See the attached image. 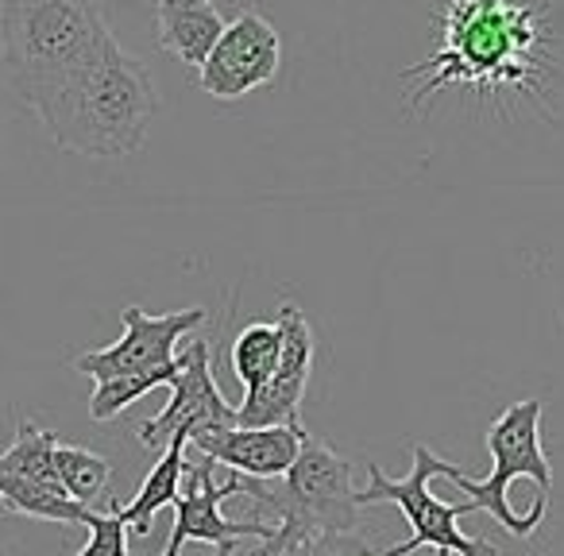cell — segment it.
<instances>
[{
    "instance_id": "5",
    "label": "cell",
    "mask_w": 564,
    "mask_h": 556,
    "mask_svg": "<svg viewBox=\"0 0 564 556\" xmlns=\"http://www.w3.org/2000/svg\"><path fill=\"white\" fill-rule=\"evenodd\" d=\"M232 494L263 502L279 525L282 541L314 537V533H352L356 530V487H352V460L325 445L322 437L302 433V448L286 476L279 479H251L228 471Z\"/></svg>"
},
{
    "instance_id": "1",
    "label": "cell",
    "mask_w": 564,
    "mask_h": 556,
    "mask_svg": "<svg viewBox=\"0 0 564 556\" xmlns=\"http://www.w3.org/2000/svg\"><path fill=\"white\" fill-rule=\"evenodd\" d=\"M32 112L51 143L63 151L89 159H124L135 155L148 140V128L159 112V94L148 66L128 55L117 35H109Z\"/></svg>"
},
{
    "instance_id": "3",
    "label": "cell",
    "mask_w": 564,
    "mask_h": 556,
    "mask_svg": "<svg viewBox=\"0 0 564 556\" xmlns=\"http://www.w3.org/2000/svg\"><path fill=\"white\" fill-rule=\"evenodd\" d=\"M97 0H4L0 58L17 97L35 109L109 40Z\"/></svg>"
},
{
    "instance_id": "18",
    "label": "cell",
    "mask_w": 564,
    "mask_h": 556,
    "mask_svg": "<svg viewBox=\"0 0 564 556\" xmlns=\"http://www.w3.org/2000/svg\"><path fill=\"white\" fill-rule=\"evenodd\" d=\"M55 445H58V437L51 429H40L35 422H20L12 445L0 453V476H20V479H40V483H58Z\"/></svg>"
},
{
    "instance_id": "15",
    "label": "cell",
    "mask_w": 564,
    "mask_h": 556,
    "mask_svg": "<svg viewBox=\"0 0 564 556\" xmlns=\"http://www.w3.org/2000/svg\"><path fill=\"white\" fill-rule=\"evenodd\" d=\"M0 502L12 514L43 517V522H58V525H86L89 517V506L70 499L63 483H40V479L0 476Z\"/></svg>"
},
{
    "instance_id": "10",
    "label": "cell",
    "mask_w": 564,
    "mask_h": 556,
    "mask_svg": "<svg viewBox=\"0 0 564 556\" xmlns=\"http://www.w3.org/2000/svg\"><path fill=\"white\" fill-rule=\"evenodd\" d=\"M274 325L282 332L279 368L256 394H243V402L236 406V425H291V429H302V394H306L310 371H314L317 340L306 314L294 302H282Z\"/></svg>"
},
{
    "instance_id": "11",
    "label": "cell",
    "mask_w": 564,
    "mask_h": 556,
    "mask_svg": "<svg viewBox=\"0 0 564 556\" xmlns=\"http://www.w3.org/2000/svg\"><path fill=\"white\" fill-rule=\"evenodd\" d=\"M213 468L217 464L209 456H202V468H189L186 464V476H189V491L174 499V530L171 541H166L163 556H182V548L189 541L197 545H213L217 556H236V541L240 537H256V541H271L274 537V525L267 522H228L220 514V502L232 499V487L225 483H213Z\"/></svg>"
},
{
    "instance_id": "19",
    "label": "cell",
    "mask_w": 564,
    "mask_h": 556,
    "mask_svg": "<svg viewBox=\"0 0 564 556\" xmlns=\"http://www.w3.org/2000/svg\"><path fill=\"white\" fill-rule=\"evenodd\" d=\"M174 371H178V356H174V363H166V368L101 379V383H97V391H94V399H89V417H94V422H112V417L124 414L135 399H143V394L155 391V386L171 383Z\"/></svg>"
},
{
    "instance_id": "8",
    "label": "cell",
    "mask_w": 564,
    "mask_h": 556,
    "mask_svg": "<svg viewBox=\"0 0 564 556\" xmlns=\"http://www.w3.org/2000/svg\"><path fill=\"white\" fill-rule=\"evenodd\" d=\"M171 402L163 414L148 417L140 425V440L148 448H166L171 437H197V433L220 429V425H236V406H228L225 394L217 391L209 363V345L205 340H189L186 352L178 356V371L171 383Z\"/></svg>"
},
{
    "instance_id": "12",
    "label": "cell",
    "mask_w": 564,
    "mask_h": 556,
    "mask_svg": "<svg viewBox=\"0 0 564 556\" xmlns=\"http://www.w3.org/2000/svg\"><path fill=\"white\" fill-rule=\"evenodd\" d=\"M302 433L306 429H291V425H220L189 437L186 445H194L213 464H225L236 476L279 479L299 456Z\"/></svg>"
},
{
    "instance_id": "21",
    "label": "cell",
    "mask_w": 564,
    "mask_h": 556,
    "mask_svg": "<svg viewBox=\"0 0 564 556\" xmlns=\"http://www.w3.org/2000/svg\"><path fill=\"white\" fill-rule=\"evenodd\" d=\"M376 556H379V553H376Z\"/></svg>"
},
{
    "instance_id": "6",
    "label": "cell",
    "mask_w": 564,
    "mask_h": 556,
    "mask_svg": "<svg viewBox=\"0 0 564 556\" xmlns=\"http://www.w3.org/2000/svg\"><path fill=\"white\" fill-rule=\"evenodd\" d=\"M448 460L433 456L425 445H414V468L406 479H387L376 464H368V487L356 491V506H376V502H394L402 506L410 522V537L402 545L387 548L379 556H410L417 548H437L441 556L456 553V556H499L495 545L476 541L460 530V517L471 514V502H445L437 494H430V479L445 476Z\"/></svg>"
},
{
    "instance_id": "9",
    "label": "cell",
    "mask_w": 564,
    "mask_h": 556,
    "mask_svg": "<svg viewBox=\"0 0 564 556\" xmlns=\"http://www.w3.org/2000/svg\"><path fill=\"white\" fill-rule=\"evenodd\" d=\"M202 321H205L202 306H189V309L163 314V317H151L148 309H140V306H124V332H120L117 345L74 356L70 368L89 375L94 383L117 379V375H135V371L166 368V363H174V348H178Z\"/></svg>"
},
{
    "instance_id": "13",
    "label": "cell",
    "mask_w": 564,
    "mask_h": 556,
    "mask_svg": "<svg viewBox=\"0 0 564 556\" xmlns=\"http://www.w3.org/2000/svg\"><path fill=\"white\" fill-rule=\"evenodd\" d=\"M159 47L182 66H202L225 32V17L213 0H159Z\"/></svg>"
},
{
    "instance_id": "2",
    "label": "cell",
    "mask_w": 564,
    "mask_h": 556,
    "mask_svg": "<svg viewBox=\"0 0 564 556\" xmlns=\"http://www.w3.org/2000/svg\"><path fill=\"white\" fill-rule=\"evenodd\" d=\"M538 4L514 0H448L441 47L422 66L402 78H417L422 86L410 94V109H422L445 86H525L538 66V47L545 28Z\"/></svg>"
},
{
    "instance_id": "14",
    "label": "cell",
    "mask_w": 564,
    "mask_h": 556,
    "mask_svg": "<svg viewBox=\"0 0 564 556\" xmlns=\"http://www.w3.org/2000/svg\"><path fill=\"white\" fill-rule=\"evenodd\" d=\"M182 479H186V437H171V445L163 448V460L148 471V479H143L140 491H135V499L128 502V506L112 502V510L124 517L135 537H143V533H151V522H155L159 510L174 506Z\"/></svg>"
},
{
    "instance_id": "4",
    "label": "cell",
    "mask_w": 564,
    "mask_h": 556,
    "mask_svg": "<svg viewBox=\"0 0 564 556\" xmlns=\"http://www.w3.org/2000/svg\"><path fill=\"white\" fill-rule=\"evenodd\" d=\"M541 414L545 406L538 399H525L495 417L487 429V453L495 460L491 476L471 479L456 464L445 468V479H453L456 491L468 494L471 510L491 514L514 537H530L545 522L549 491H553V468L541 448Z\"/></svg>"
},
{
    "instance_id": "20",
    "label": "cell",
    "mask_w": 564,
    "mask_h": 556,
    "mask_svg": "<svg viewBox=\"0 0 564 556\" xmlns=\"http://www.w3.org/2000/svg\"><path fill=\"white\" fill-rule=\"evenodd\" d=\"M89 541L78 556H128V522L112 510H89L86 517Z\"/></svg>"
},
{
    "instance_id": "7",
    "label": "cell",
    "mask_w": 564,
    "mask_h": 556,
    "mask_svg": "<svg viewBox=\"0 0 564 556\" xmlns=\"http://www.w3.org/2000/svg\"><path fill=\"white\" fill-rule=\"evenodd\" d=\"M282 63V43L274 24L256 9H243L225 24L217 47L197 66V86L217 101H240L251 89L274 81Z\"/></svg>"
},
{
    "instance_id": "17",
    "label": "cell",
    "mask_w": 564,
    "mask_h": 556,
    "mask_svg": "<svg viewBox=\"0 0 564 556\" xmlns=\"http://www.w3.org/2000/svg\"><path fill=\"white\" fill-rule=\"evenodd\" d=\"M279 352H282L279 325L251 321L248 329H240V337L232 340L228 360H232L236 379L243 383V394H256L259 386L274 375V368H279Z\"/></svg>"
},
{
    "instance_id": "16",
    "label": "cell",
    "mask_w": 564,
    "mask_h": 556,
    "mask_svg": "<svg viewBox=\"0 0 564 556\" xmlns=\"http://www.w3.org/2000/svg\"><path fill=\"white\" fill-rule=\"evenodd\" d=\"M55 471L58 483L66 487L70 499H78L82 506L101 510L112 502L109 494V479H112V464L105 456L89 453L78 445H55Z\"/></svg>"
}]
</instances>
